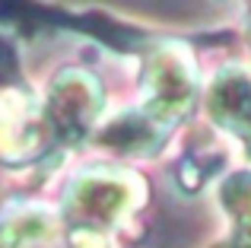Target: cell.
<instances>
[{
  "instance_id": "1",
  "label": "cell",
  "mask_w": 251,
  "mask_h": 248,
  "mask_svg": "<svg viewBox=\"0 0 251 248\" xmlns=\"http://www.w3.org/2000/svg\"><path fill=\"white\" fill-rule=\"evenodd\" d=\"M140 185L127 172H83L74 178L64 204V223L70 226L76 248H115L111 236L130 217Z\"/></svg>"
},
{
  "instance_id": "2",
  "label": "cell",
  "mask_w": 251,
  "mask_h": 248,
  "mask_svg": "<svg viewBox=\"0 0 251 248\" xmlns=\"http://www.w3.org/2000/svg\"><path fill=\"white\" fill-rule=\"evenodd\" d=\"M99 108H102L99 83L80 70H67L51 83L45 118L57 143H76L96 127Z\"/></svg>"
},
{
  "instance_id": "3",
  "label": "cell",
  "mask_w": 251,
  "mask_h": 248,
  "mask_svg": "<svg viewBox=\"0 0 251 248\" xmlns=\"http://www.w3.org/2000/svg\"><path fill=\"white\" fill-rule=\"evenodd\" d=\"M194 96V70L184 51L159 48L153 51L147 67V102L143 115L153 118L159 127H169L178 115L188 112Z\"/></svg>"
},
{
  "instance_id": "4",
  "label": "cell",
  "mask_w": 251,
  "mask_h": 248,
  "mask_svg": "<svg viewBox=\"0 0 251 248\" xmlns=\"http://www.w3.org/2000/svg\"><path fill=\"white\" fill-rule=\"evenodd\" d=\"M54 140L48 118L23 96H0V156L6 162H32Z\"/></svg>"
},
{
  "instance_id": "5",
  "label": "cell",
  "mask_w": 251,
  "mask_h": 248,
  "mask_svg": "<svg viewBox=\"0 0 251 248\" xmlns=\"http://www.w3.org/2000/svg\"><path fill=\"white\" fill-rule=\"evenodd\" d=\"M207 108L220 127L235 137H251V76L245 70H226L207 93Z\"/></svg>"
},
{
  "instance_id": "6",
  "label": "cell",
  "mask_w": 251,
  "mask_h": 248,
  "mask_svg": "<svg viewBox=\"0 0 251 248\" xmlns=\"http://www.w3.org/2000/svg\"><path fill=\"white\" fill-rule=\"evenodd\" d=\"M54 226H57V217L48 207H38V204L10 207L0 217V248L42 245L45 239L54 236Z\"/></svg>"
}]
</instances>
